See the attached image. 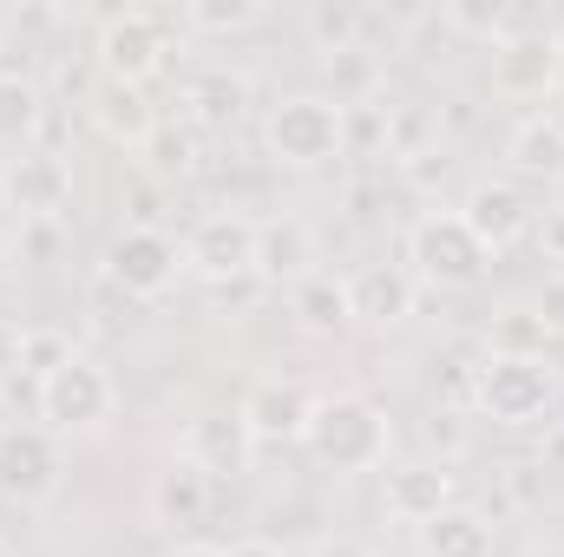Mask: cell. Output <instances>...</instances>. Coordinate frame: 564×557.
Segmentation results:
<instances>
[{
    "mask_svg": "<svg viewBox=\"0 0 564 557\" xmlns=\"http://www.w3.org/2000/svg\"><path fill=\"white\" fill-rule=\"evenodd\" d=\"M564 73V40L545 13H525L499 46H492V92L512 106H539Z\"/></svg>",
    "mask_w": 564,
    "mask_h": 557,
    "instance_id": "cell-7",
    "label": "cell"
},
{
    "mask_svg": "<svg viewBox=\"0 0 564 557\" xmlns=\"http://www.w3.org/2000/svg\"><path fill=\"white\" fill-rule=\"evenodd\" d=\"M308 407H315V394H302V387H295V381H282V374H263V381H250V387H243L237 419L250 426V439H257V446H302Z\"/></svg>",
    "mask_w": 564,
    "mask_h": 557,
    "instance_id": "cell-15",
    "label": "cell"
},
{
    "mask_svg": "<svg viewBox=\"0 0 564 557\" xmlns=\"http://www.w3.org/2000/svg\"><path fill=\"white\" fill-rule=\"evenodd\" d=\"M486 354H545V328L532 321L525 302H512V308L492 315V328H486Z\"/></svg>",
    "mask_w": 564,
    "mask_h": 557,
    "instance_id": "cell-26",
    "label": "cell"
},
{
    "mask_svg": "<svg viewBox=\"0 0 564 557\" xmlns=\"http://www.w3.org/2000/svg\"><path fill=\"white\" fill-rule=\"evenodd\" d=\"M289 315H295V328L302 335H348L355 328V308H348V276H308V282H295L289 288Z\"/></svg>",
    "mask_w": 564,
    "mask_h": 557,
    "instance_id": "cell-22",
    "label": "cell"
},
{
    "mask_svg": "<svg viewBox=\"0 0 564 557\" xmlns=\"http://www.w3.org/2000/svg\"><path fill=\"white\" fill-rule=\"evenodd\" d=\"M328 79L341 86V92H335V106H348V99H381V66H375V53H368V46L335 53V59H328Z\"/></svg>",
    "mask_w": 564,
    "mask_h": 557,
    "instance_id": "cell-28",
    "label": "cell"
},
{
    "mask_svg": "<svg viewBox=\"0 0 564 557\" xmlns=\"http://www.w3.org/2000/svg\"><path fill=\"white\" fill-rule=\"evenodd\" d=\"M459 223L486 243V256H499V250H512V243L532 237L539 210H532V197L519 190V177H473L466 197H459Z\"/></svg>",
    "mask_w": 564,
    "mask_h": 557,
    "instance_id": "cell-13",
    "label": "cell"
},
{
    "mask_svg": "<svg viewBox=\"0 0 564 557\" xmlns=\"http://www.w3.org/2000/svg\"><path fill=\"white\" fill-rule=\"evenodd\" d=\"M224 557H289L282 545H270V538H243V545H230Z\"/></svg>",
    "mask_w": 564,
    "mask_h": 557,
    "instance_id": "cell-37",
    "label": "cell"
},
{
    "mask_svg": "<svg viewBox=\"0 0 564 557\" xmlns=\"http://www.w3.org/2000/svg\"><path fill=\"white\" fill-rule=\"evenodd\" d=\"M263 144L282 171H328L348 151V106L335 92H289L263 119Z\"/></svg>",
    "mask_w": 564,
    "mask_h": 557,
    "instance_id": "cell-4",
    "label": "cell"
},
{
    "mask_svg": "<svg viewBox=\"0 0 564 557\" xmlns=\"http://www.w3.org/2000/svg\"><path fill=\"white\" fill-rule=\"evenodd\" d=\"M158 557H224V545H204V538H177V545H164Z\"/></svg>",
    "mask_w": 564,
    "mask_h": 557,
    "instance_id": "cell-36",
    "label": "cell"
},
{
    "mask_svg": "<svg viewBox=\"0 0 564 557\" xmlns=\"http://www.w3.org/2000/svg\"><path fill=\"white\" fill-rule=\"evenodd\" d=\"M421 302V282L408 276L401 263H361L348 270V308H355V328H401Z\"/></svg>",
    "mask_w": 564,
    "mask_h": 557,
    "instance_id": "cell-17",
    "label": "cell"
},
{
    "mask_svg": "<svg viewBox=\"0 0 564 557\" xmlns=\"http://www.w3.org/2000/svg\"><path fill=\"white\" fill-rule=\"evenodd\" d=\"M13 243H20V263H46L59 250V223H13Z\"/></svg>",
    "mask_w": 564,
    "mask_h": 557,
    "instance_id": "cell-32",
    "label": "cell"
},
{
    "mask_svg": "<svg viewBox=\"0 0 564 557\" xmlns=\"http://www.w3.org/2000/svg\"><path fill=\"white\" fill-rule=\"evenodd\" d=\"M539 243L552 250V263H564V210H552V217H545V230H539Z\"/></svg>",
    "mask_w": 564,
    "mask_h": 557,
    "instance_id": "cell-35",
    "label": "cell"
},
{
    "mask_svg": "<svg viewBox=\"0 0 564 557\" xmlns=\"http://www.w3.org/2000/svg\"><path fill=\"white\" fill-rule=\"evenodd\" d=\"M0 204L13 223H59L66 204H73V164L46 144L20 151L0 164Z\"/></svg>",
    "mask_w": 564,
    "mask_h": 557,
    "instance_id": "cell-10",
    "label": "cell"
},
{
    "mask_svg": "<svg viewBox=\"0 0 564 557\" xmlns=\"http://www.w3.org/2000/svg\"><path fill=\"white\" fill-rule=\"evenodd\" d=\"M525 308H532V321L545 328V341H564V270H552V276L539 282Z\"/></svg>",
    "mask_w": 564,
    "mask_h": 557,
    "instance_id": "cell-30",
    "label": "cell"
},
{
    "mask_svg": "<svg viewBox=\"0 0 564 557\" xmlns=\"http://www.w3.org/2000/svg\"><path fill=\"white\" fill-rule=\"evenodd\" d=\"M46 125V92L40 79H0V157H20L40 144Z\"/></svg>",
    "mask_w": 564,
    "mask_h": 557,
    "instance_id": "cell-24",
    "label": "cell"
},
{
    "mask_svg": "<svg viewBox=\"0 0 564 557\" xmlns=\"http://www.w3.org/2000/svg\"><path fill=\"white\" fill-rule=\"evenodd\" d=\"M210 499H217V479L197 466V459H184V452H171L151 479H144V518L177 545V538H191L204 518H210Z\"/></svg>",
    "mask_w": 564,
    "mask_h": 557,
    "instance_id": "cell-12",
    "label": "cell"
},
{
    "mask_svg": "<svg viewBox=\"0 0 564 557\" xmlns=\"http://www.w3.org/2000/svg\"><path fill=\"white\" fill-rule=\"evenodd\" d=\"M302 452L322 472H375L394 452V419L368 394H322L302 426Z\"/></svg>",
    "mask_w": 564,
    "mask_h": 557,
    "instance_id": "cell-1",
    "label": "cell"
},
{
    "mask_svg": "<svg viewBox=\"0 0 564 557\" xmlns=\"http://www.w3.org/2000/svg\"><path fill=\"white\" fill-rule=\"evenodd\" d=\"M66 354H73L66 335H53V328H26V374H33V381H40L46 368H59Z\"/></svg>",
    "mask_w": 564,
    "mask_h": 557,
    "instance_id": "cell-31",
    "label": "cell"
},
{
    "mask_svg": "<svg viewBox=\"0 0 564 557\" xmlns=\"http://www.w3.org/2000/svg\"><path fill=\"white\" fill-rule=\"evenodd\" d=\"M322 276V237L302 217H263L257 223V282L263 288H295V282Z\"/></svg>",
    "mask_w": 564,
    "mask_h": 557,
    "instance_id": "cell-14",
    "label": "cell"
},
{
    "mask_svg": "<svg viewBox=\"0 0 564 557\" xmlns=\"http://www.w3.org/2000/svg\"><path fill=\"white\" fill-rule=\"evenodd\" d=\"M499 525L479 505H446L440 518L421 525V557H492Z\"/></svg>",
    "mask_w": 564,
    "mask_h": 557,
    "instance_id": "cell-23",
    "label": "cell"
},
{
    "mask_svg": "<svg viewBox=\"0 0 564 557\" xmlns=\"http://www.w3.org/2000/svg\"><path fill=\"white\" fill-rule=\"evenodd\" d=\"M184 459H197L210 479L217 472H250V459H257V439H250V426L230 414H191L184 419V446H177Z\"/></svg>",
    "mask_w": 564,
    "mask_h": 557,
    "instance_id": "cell-19",
    "label": "cell"
},
{
    "mask_svg": "<svg viewBox=\"0 0 564 557\" xmlns=\"http://www.w3.org/2000/svg\"><path fill=\"white\" fill-rule=\"evenodd\" d=\"M308 557H375V551H368L361 538H348V532H335V538H322V545H315Z\"/></svg>",
    "mask_w": 564,
    "mask_h": 557,
    "instance_id": "cell-34",
    "label": "cell"
},
{
    "mask_svg": "<svg viewBox=\"0 0 564 557\" xmlns=\"http://www.w3.org/2000/svg\"><path fill=\"white\" fill-rule=\"evenodd\" d=\"M66 479L59 459V433H46L40 419H7L0 426V499L13 505H46Z\"/></svg>",
    "mask_w": 564,
    "mask_h": 557,
    "instance_id": "cell-9",
    "label": "cell"
},
{
    "mask_svg": "<svg viewBox=\"0 0 564 557\" xmlns=\"http://www.w3.org/2000/svg\"><path fill=\"white\" fill-rule=\"evenodd\" d=\"M13 374H26V321L0 315V381H13Z\"/></svg>",
    "mask_w": 564,
    "mask_h": 557,
    "instance_id": "cell-33",
    "label": "cell"
},
{
    "mask_svg": "<svg viewBox=\"0 0 564 557\" xmlns=\"http://www.w3.org/2000/svg\"><path fill=\"white\" fill-rule=\"evenodd\" d=\"M0 557H7V538H0Z\"/></svg>",
    "mask_w": 564,
    "mask_h": 557,
    "instance_id": "cell-39",
    "label": "cell"
},
{
    "mask_svg": "<svg viewBox=\"0 0 564 557\" xmlns=\"http://www.w3.org/2000/svg\"><path fill=\"white\" fill-rule=\"evenodd\" d=\"M257 13H263L257 0H191L177 20H184V33H243Z\"/></svg>",
    "mask_w": 564,
    "mask_h": 557,
    "instance_id": "cell-27",
    "label": "cell"
},
{
    "mask_svg": "<svg viewBox=\"0 0 564 557\" xmlns=\"http://www.w3.org/2000/svg\"><path fill=\"white\" fill-rule=\"evenodd\" d=\"M243 106H250V79H243V73H230V66H210V73H197V79L184 86V119H191V125H204V132L237 125V119H243Z\"/></svg>",
    "mask_w": 564,
    "mask_h": 557,
    "instance_id": "cell-21",
    "label": "cell"
},
{
    "mask_svg": "<svg viewBox=\"0 0 564 557\" xmlns=\"http://www.w3.org/2000/svg\"><path fill=\"white\" fill-rule=\"evenodd\" d=\"M99 276L112 282V288H126L132 302H164L177 288V276H184V243L171 230H158V223H126L106 243Z\"/></svg>",
    "mask_w": 564,
    "mask_h": 557,
    "instance_id": "cell-8",
    "label": "cell"
},
{
    "mask_svg": "<svg viewBox=\"0 0 564 557\" xmlns=\"http://www.w3.org/2000/svg\"><path fill=\"white\" fill-rule=\"evenodd\" d=\"M302 33H308V46H315L322 59H335V53H355V46H361L368 13H361L355 0H315V7L302 13Z\"/></svg>",
    "mask_w": 564,
    "mask_h": 557,
    "instance_id": "cell-25",
    "label": "cell"
},
{
    "mask_svg": "<svg viewBox=\"0 0 564 557\" xmlns=\"http://www.w3.org/2000/svg\"><path fill=\"white\" fill-rule=\"evenodd\" d=\"M20 263V243H13V217H0V276Z\"/></svg>",
    "mask_w": 564,
    "mask_h": 557,
    "instance_id": "cell-38",
    "label": "cell"
},
{
    "mask_svg": "<svg viewBox=\"0 0 564 557\" xmlns=\"http://www.w3.org/2000/svg\"><path fill=\"white\" fill-rule=\"evenodd\" d=\"M506 164L512 177H532V184H564V119L558 112H525L506 139Z\"/></svg>",
    "mask_w": 564,
    "mask_h": 557,
    "instance_id": "cell-20",
    "label": "cell"
},
{
    "mask_svg": "<svg viewBox=\"0 0 564 557\" xmlns=\"http://www.w3.org/2000/svg\"><path fill=\"white\" fill-rule=\"evenodd\" d=\"M144 151H151V164H158L164 177H171V171H191V164H197V125H191V119H184V125H177V119H158V132H151Z\"/></svg>",
    "mask_w": 564,
    "mask_h": 557,
    "instance_id": "cell-29",
    "label": "cell"
},
{
    "mask_svg": "<svg viewBox=\"0 0 564 557\" xmlns=\"http://www.w3.org/2000/svg\"><path fill=\"white\" fill-rule=\"evenodd\" d=\"M177 33H184V20H177V13H158V7L106 13V26H99V40H93L99 79H119V86H144V79H158L164 59L177 53Z\"/></svg>",
    "mask_w": 564,
    "mask_h": 557,
    "instance_id": "cell-5",
    "label": "cell"
},
{
    "mask_svg": "<svg viewBox=\"0 0 564 557\" xmlns=\"http://www.w3.org/2000/svg\"><path fill=\"white\" fill-rule=\"evenodd\" d=\"M33 407H40V426L59 433V439H86V433H106L112 414H119V381L99 354H66L59 368H46L33 381Z\"/></svg>",
    "mask_w": 564,
    "mask_h": 557,
    "instance_id": "cell-2",
    "label": "cell"
},
{
    "mask_svg": "<svg viewBox=\"0 0 564 557\" xmlns=\"http://www.w3.org/2000/svg\"><path fill=\"white\" fill-rule=\"evenodd\" d=\"M86 119H93V132H99L106 144H119V151H144L164 112L144 99V86L99 79V86H93V99H86Z\"/></svg>",
    "mask_w": 564,
    "mask_h": 557,
    "instance_id": "cell-18",
    "label": "cell"
},
{
    "mask_svg": "<svg viewBox=\"0 0 564 557\" xmlns=\"http://www.w3.org/2000/svg\"><path fill=\"white\" fill-rule=\"evenodd\" d=\"M486 243L459 223V210H426L408 223V250H401V270L421 282V288H473L486 276Z\"/></svg>",
    "mask_w": 564,
    "mask_h": 557,
    "instance_id": "cell-6",
    "label": "cell"
},
{
    "mask_svg": "<svg viewBox=\"0 0 564 557\" xmlns=\"http://www.w3.org/2000/svg\"><path fill=\"white\" fill-rule=\"evenodd\" d=\"M388 518L394 525H414L421 532L426 518H440L446 505H459V479L446 459H408V466H388Z\"/></svg>",
    "mask_w": 564,
    "mask_h": 557,
    "instance_id": "cell-16",
    "label": "cell"
},
{
    "mask_svg": "<svg viewBox=\"0 0 564 557\" xmlns=\"http://www.w3.org/2000/svg\"><path fill=\"white\" fill-rule=\"evenodd\" d=\"M564 374L552 354H486L473 374V407L492 426H545L558 414Z\"/></svg>",
    "mask_w": 564,
    "mask_h": 557,
    "instance_id": "cell-3",
    "label": "cell"
},
{
    "mask_svg": "<svg viewBox=\"0 0 564 557\" xmlns=\"http://www.w3.org/2000/svg\"><path fill=\"white\" fill-rule=\"evenodd\" d=\"M184 270L204 276L210 288L257 276V217L243 210H204L184 237Z\"/></svg>",
    "mask_w": 564,
    "mask_h": 557,
    "instance_id": "cell-11",
    "label": "cell"
}]
</instances>
